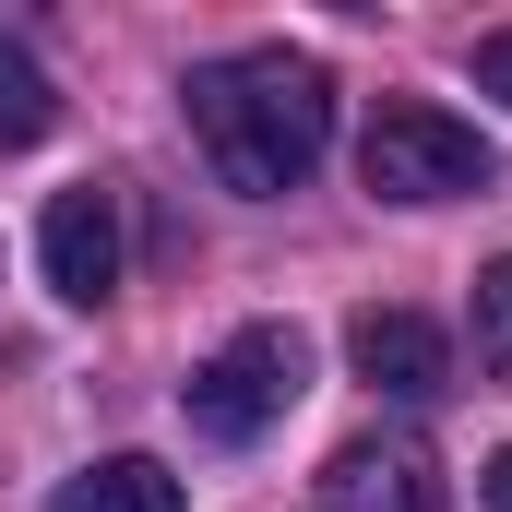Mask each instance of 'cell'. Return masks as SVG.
<instances>
[{
    "instance_id": "5",
    "label": "cell",
    "mask_w": 512,
    "mask_h": 512,
    "mask_svg": "<svg viewBox=\"0 0 512 512\" xmlns=\"http://www.w3.org/2000/svg\"><path fill=\"white\" fill-rule=\"evenodd\" d=\"M346 358H358V382L393 393V405L453 393V334H441L429 310H358V322H346Z\"/></svg>"
},
{
    "instance_id": "9",
    "label": "cell",
    "mask_w": 512,
    "mask_h": 512,
    "mask_svg": "<svg viewBox=\"0 0 512 512\" xmlns=\"http://www.w3.org/2000/svg\"><path fill=\"white\" fill-rule=\"evenodd\" d=\"M477 358H489V370L512 382V251L477 274Z\"/></svg>"
},
{
    "instance_id": "10",
    "label": "cell",
    "mask_w": 512,
    "mask_h": 512,
    "mask_svg": "<svg viewBox=\"0 0 512 512\" xmlns=\"http://www.w3.org/2000/svg\"><path fill=\"white\" fill-rule=\"evenodd\" d=\"M477 96H512V24H501V36H477Z\"/></svg>"
},
{
    "instance_id": "3",
    "label": "cell",
    "mask_w": 512,
    "mask_h": 512,
    "mask_svg": "<svg viewBox=\"0 0 512 512\" xmlns=\"http://www.w3.org/2000/svg\"><path fill=\"white\" fill-rule=\"evenodd\" d=\"M298 370H310V346L286 334V322H251V334H227L191 382H179V417H191V441H262L286 405H298Z\"/></svg>"
},
{
    "instance_id": "4",
    "label": "cell",
    "mask_w": 512,
    "mask_h": 512,
    "mask_svg": "<svg viewBox=\"0 0 512 512\" xmlns=\"http://www.w3.org/2000/svg\"><path fill=\"white\" fill-rule=\"evenodd\" d=\"M36 262H48V286L72 298V310H108V286H120V191H60L48 215H36Z\"/></svg>"
},
{
    "instance_id": "8",
    "label": "cell",
    "mask_w": 512,
    "mask_h": 512,
    "mask_svg": "<svg viewBox=\"0 0 512 512\" xmlns=\"http://www.w3.org/2000/svg\"><path fill=\"white\" fill-rule=\"evenodd\" d=\"M48 131H60L48 72L24 60V36H0V155H24V143H48Z\"/></svg>"
},
{
    "instance_id": "2",
    "label": "cell",
    "mask_w": 512,
    "mask_h": 512,
    "mask_svg": "<svg viewBox=\"0 0 512 512\" xmlns=\"http://www.w3.org/2000/svg\"><path fill=\"white\" fill-rule=\"evenodd\" d=\"M489 143L477 120H453V108H429V96H382L370 131H358V179L382 191V203H465V191H489Z\"/></svg>"
},
{
    "instance_id": "1",
    "label": "cell",
    "mask_w": 512,
    "mask_h": 512,
    "mask_svg": "<svg viewBox=\"0 0 512 512\" xmlns=\"http://www.w3.org/2000/svg\"><path fill=\"white\" fill-rule=\"evenodd\" d=\"M179 108H191V143H203V167L227 179V191H298L310 167H322V143H334V72L310 60V48H239V60H203L191 84H179Z\"/></svg>"
},
{
    "instance_id": "7",
    "label": "cell",
    "mask_w": 512,
    "mask_h": 512,
    "mask_svg": "<svg viewBox=\"0 0 512 512\" xmlns=\"http://www.w3.org/2000/svg\"><path fill=\"white\" fill-rule=\"evenodd\" d=\"M48 512H191L179 501V477L155 465V453H108V465H84V477H60Z\"/></svg>"
},
{
    "instance_id": "6",
    "label": "cell",
    "mask_w": 512,
    "mask_h": 512,
    "mask_svg": "<svg viewBox=\"0 0 512 512\" xmlns=\"http://www.w3.org/2000/svg\"><path fill=\"white\" fill-rule=\"evenodd\" d=\"M322 512H441V465H429V441H346L334 465H322Z\"/></svg>"
},
{
    "instance_id": "11",
    "label": "cell",
    "mask_w": 512,
    "mask_h": 512,
    "mask_svg": "<svg viewBox=\"0 0 512 512\" xmlns=\"http://www.w3.org/2000/svg\"><path fill=\"white\" fill-rule=\"evenodd\" d=\"M477 512H512V453H489V477H477Z\"/></svg>"
}]
</instances>
